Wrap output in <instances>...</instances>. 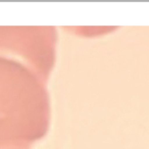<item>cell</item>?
Returning <instances> with one entry per match:
<instances>
[{"label":"cell","instance_id":"obj_1","mask_svg":"<svg viewBox=\"0 0 149 149\" xmlns=\"http://www.w3.org/2000/svg\"><path fill=\"white\" fill-rule=\"evenodd\" d=\"M56 41L50 26L0 27V149H28L47 134Z\"/></svg>","mask_w":149,"mask_h":149}]
</instances>
